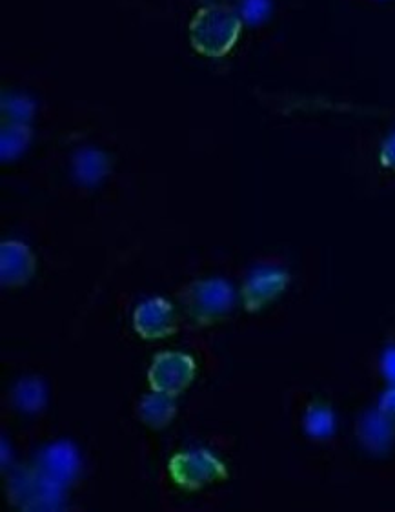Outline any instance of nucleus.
Wrapping results in <instances>:
<instances>
[{"mask_svg":"<svg viewBox=\"0 0 395 512\" xmlns=\"http://www.w3.org/2000/svg\"><path fill=\"white\" fill-rule=\"evenodd\" d=\"M243 30V19L224 4H210L197 11L190 22V42L197 53L219 59L232 52Z\"/></svg>","mask_w":395,"mask_h":512,"instance_id":"obj_1","label":"nucleus"},{"mask_svg":"<svg viewBox=\"0 0 395 512\" xmlns=\"http://www.w3.org/2000/svg\"><path fill=\"white\" fill-rule=\"evenodd\" d=\"M188 318L199 327H210L230 314L233 307L232 287L223 279L193 281L181 292Z\"/></svg>","mask_w":395,"mask_h":512,"instance_id":"obj_2","label":"nucleus"},{"mask_svg":"<svg viewBox=\"0 0 395 512\" xmlns=\"http://www.w3.org/2000/svg\"><path fill=\"white\" fill-rule=\"evenodd\" d=\"M62 489L39 469H26L11 478L10 498L26 511H57L64 505Z\"/></svg>","mask_w":395,"mask_h":512,"instance_id":"obj_3","label":"nucleus"},{"mask_svg":"<svg viewBox=\"0 0 395 512\" xmlns=\"http://www.w3.org/2000/svg\"><path fill=\"white\" fill-rule=\"evenodd\" d=\"M168 471H170L173 482L188 491H199L206 485L221 482L228 476L223 461L217 460L208 451L175 454L170 460Z\"/></svg>","mask_w":395,"mask_h":512,"instance_id":"obj_4","label":"nucleus"},{"mask_svg":"<svg viewBox=\"0 0 395 512\" xmlns=\"http://www.w3.org/2000/svg\"><path fill=\"white\" fill-rule=\"evenodd\" d=\"M195 378V361L183 352H163L153 359L148 370L150 387L157 392L177 398L192 385Z\"/></svg>","mask_w":395,"mask_h":512,"instance_id":"obj_5","label":"nucleus"},{"mask_svg":"<svg viewBox=\"0 0 395 512\" xmlns=\"http://www.w3.org/2000/svg\"><path fill=\"white\" fill-rule=\"evenodd\" d=\"M135 332L144 339H164L177 332V314L170 301L152 297L135 308Z\"/></svg>","mask_w":395,"mask_h":512,"instance_id":"obj_6","label":"nucleus"},{"mask_svg":"<svg viewBox=\"0 0 395 512\" xmlns=\"http://www.w3.org/2000/svg\"><path fill=\"white\" fill-rule=\"evenodd\" d=\"M290 276L277 268H263L246 279L243 287L244 308L257 312L283 294Z\"/></svg>","mask_w":395,"mask_h":512,"instance_id":"obj_7","label":"nucleus"},{"mask_svg":"<svg viewBox=\"0 0 395 512\" xmlns=\"http://www.w3.org/2000/svg\"><path fill=\"white\" fill-rule=\"evenodd\" d=\"M37 259L30 248L17 241L0 245V281L2 287H22L35 276Z\"/></svg>","mask_w":395,"mask_h":512,"instance_id":"obj_8","label":"nucleus"},{"mask_svg":"<svg viewBox=\"0 0 395 512\" xmlns=\"http://www.w3.org/2000/svg\"><path fill=\"white\" fill-rule=\"evenodd\" d=\"M39 471L48 476L50 480L66 487L73 482L81 469L79 454L71 447L70 443H55L39 454L37 467Z\"/></svg>","mask_w":395,"mask_h":512,"instance_id":"obj_9","label":"nucleus"},{"mask_svg":"<svg viewBox=\"0 0 395 512\" xmlns=\"http://www.w3.org/2000/svg\"><path fill=\"white\" fill-rule=\"evenodd\" d=\"M357 438L366 451L386 454L394 449L395 427L379 410H372L357 423Z\"/></svg>","mask_w":395,"mask_h":512,"instance_id":"obj_10","label":"nucleus"},{"mask_svg":"<svg viewBox=\"0 0 395 512\" xmlns=\"http://www.w3.org/2000/svg\"><path fill=\"white\" fill-rule=\"evenodd\" d=\"M175 414H177L175 398L164 392L153 390L152 394L144 396L139 403V418L146 427L155 431L168 427L175 418Z\"/></svg>","mask_w":395,"mask_h":512,"instance_id":"obj_11","label":"nucleus"},{"mask_svg":"<svg viewBox=\"0 0 395 512\" xmlns=\"http://www.w3.org/2000/svg\"><path fill=\"white\" fill-rule=\"evenodd\" d=\"M0 113L4 124H30L35 115V104L21 93H4Z\"/></svg>","mask_w":395,"mask_h":512,"instance_id":"obj_12","label":"nucleus"},{"mask_svg":"<svg viewBox=\"0 0 395 512\" xmlns=\"http://www.w3.org/2000/svg\"><path fill=\"white\" fill-rule=\"evenodd\" d=\"M108 172L106 155L95 150H84L75 157V175L86 185L99 183Z\"/></svg>","mask_w":395,"mask_h":512,"instance_id":"obj_13","label":"nucleus"},{"mask_svg":"<svg viewBox=\"0 0 395 512\" xmlns=\"http://www.w3.org/2000/svg\"><path fill=\"white\" fill-rule=\"evenodd\" d=\"M13 403L24 412H39L46 403V389L42 381L28 378L13 389Z\"/></svg>","mask_w":395,"mask_h":512,"instance_id":"obj_14","label":"nucleus"},{"mask_svg":"<svg viewBox=\"0 0 395 512\" xmlns=\"http://www.w3.org/2000/svg\"><path fill=\"white\" fill-rule=\"evenodd\" d=\"M31 143L30 124H4L0 135L2 159H13L21 155Z\"/></svg>","mask_w":395,"mask_h":512,"instance_id":"obj_15","label":"nucleus"},{"mask_svg":"<svg viewBox=\"0 0 395 512\" xmlns=\"http://www.w3.org/2000/svg\"><path fill=\"white\" fill-rule=\"evenodd\" d=\"M304 429L317 440H325L334 434L335 416L326 405L315 403L304 414Z\"/></svg>","mask_w":395,"mask_h":512,"instance_id":"obj_16","label":"nucleus"},{"mask_svg":"<svg viewBox=\"0 0 395 512\" xmlns=\"http://www.w3.org/2000/svg\"><path fill=\"white\" fill-rule=\"evenodd\" d=\"M272 2L270 0H241L239 15L248 24H261L270 15Z\"/></svg>","mask_w":395,"mask_h":512,"instance_id":"obj_17","label":"nucleus"},{"mask_svg":"<svg viewBox=\"0 0 395 512\" xmlns=\"http://www.w3.org/2000/svg\"><path fill=\"white\" fill-rule=\"evenodd\" d=\"M377 410L395 427V387L386 390L385 394H383V398L379 400Z\"/></svg>","mask_w":395,"mask_h":512,"instance_id":"obj_18","label":"nucleus"},{"mask_svg":"<svg viewBox=\"0 0 395 512\" xmlns=\"http://www.w3.org/2000/svg\"><path fill=\"white\" fill-rule=\"evenodd\" d=\"M379 161L385 168H392L395 170V134L388 137V141L383 144L381 154H379Z\"/></svg>","mask_w":395,"mask_h":512,"instance_id":"obj_19","label":"nucleus"},{"mask_svg":"<svg viewBox=\"0 0 395 512\" xmlns=\"http://www.w3.org/2000/svg\"><path fill=\"white\" fill-rule=\"evenodd\" d=\"M381 369H383L385 378L395 387V349L386 350L383 361H381Z\"/></svg>","mask_w":395,"mask_h":512,"instance_id":"obj_20","label":"nucleus"},{"mask_svg":"<svg viewBox=\"0 0 395 512\" xmlns=\"http://www.w3.org/2000/svg\"><path fill=\"white\" fill-rule=\"evenodd\" d=\"M203 2H212V0H203Z\"/></svg>","mask_w":395,"mask_h":512,"instance_id":"obj_21","label":"nucleus"}]
</instances>
